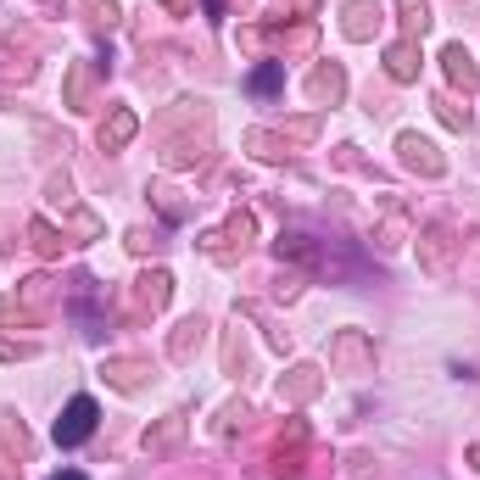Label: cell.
<instances>
[{"mask_svg": "<svg viewBox=\"0 0 480 480\" xmlns=\"http://www.w3.org/2000/svg\"><path fill=\"white\" fill-rule=\"evenodd\" d=\"M374 23H380V6H374V0H352V6H346V34L352 39H369Z\"/></svg>", "mask_w": 480, "mask_h": 480, "instance_id": "obj_5", "label": "cell"}, {"mask_svg": "<svg viewBox=\"0 0 480 480\" xmlns=\"http://www.w3.org/2000/svg\"><path fill=\"white\" fill-rule=\"evenodd\" d=\"M469 464H475V469H480V447H475V452H469Z\"/></svg>", "mask_w": 480, "mask_h": 480, "instance_id": "obj_16", "label": "cell"}, {"mask_svg": "<svg viewBox=\"0 0 480 480\" xmlns=\"http://www.w3.org/2000/svg\"><path fill=\"white\" fill-rule=\"evenodd\" d=\"M95 419H101L95 396H73V403L61 408V419H56V447H78V442H90V435H95Z\"/></svg>", "mask_w": 480, "mask_h": 480, "instance_id": "obj_1", "label": "cell"}, {"mask_svg": "<svg viewBox=\"0 0 480 480\" xmlns=\"http://www.w3.org/2000/svg\"><path fill=\"white\" fill-rule=\"evenodd\" d=\"M396 6H403L408 28H419V34H425V23H430V6H425V0H396Z\"/></svg>", "mask_w": 480, "mask_h": 480, "instance_id": "obj_11", "label": "cell"}, {"mask_svg": "<svg viewBox=\"0 0 480 480\" xmlns=\"http://www.w3.org/2000/svg\"><path fill=\"white\" fill-rule=\"evenodd\" d=\"M280 85H285V61H263V68L246 78V90H252V95H274Z\"/></svg>", "mask_w": 480, "mask_h": 480, "instance_id": "obj_6", "label": "cell"}, {"mask_svg": "<svg viewBox=\"0 0 480 480\" xmlns=\"http://www.w3.org/2000/svg\"><path fill=\"white\" fill-rule=\"evenodd\" d=\"M134 374H140L134 363H112V380H118V386H134Z\"/></svg>", "mask_w": 480, "mask_h": 480, "instance_id": "obj_13", "label": "cell"}, {"mask_svg": "<svg viewBox=\"0 0 480 480\" xmlns=\"http://www.w3.org/2000/svg\"><path fill=\"white\" fill-rule=\"evenodd\" d=\"M179 430H184V419H179V413H174V419H168V425H162L157 435H151V430H145V447H151V452H162V447H174V442H179Z\"/></svg>", "mask_w": 480, "mask_h": 480, "instance_id": "obj_10", "label": "cell"}, {"mask_svg": "<svg viewBox=\"0 0 480 480\" xmlns=\"http://www.w3.org/2000/svg\"><path fill=\"white\" fill-rule=\"evenodd\" d=\"M386 73L396 78V85H408V78H419V51H413L408 39H403V45H391V51H386Z\"/></svg>", "mask_w": 480, "mask_h": 480, "instance_id": "obj_4", "label": "cell"}, {"mask_svg": "<svg viewBox=\"0 0 480 480\" xmlns=\"http://www.w3.org/2000/svg\"><path fill=\"white\" fill-rule=\"evenodd\" d=\"M129 134H134V112H112V123H101V145H107V151L129 145Z\"/></svg>", "mask_w": 480, "mask_h": 480, "instance_id": "obj_7", "label": "cell"}, {"mask_svg": "<svg viewBox=\"0 0 480 480\" xmlns=\"http://www.w3.org/2000/svg\"><path fill=\"white\" fill-rule=\"evenodd\" d=\"M435 107H442V118L452 123V129H464V123H469V107H458V101H435Z\"/></svg>", "mask_w": 480, "mask_h": 480, "instance_id": "obj_12", "label": "cell"}, {"mask_svg": "<svg viewBox=\"0 0 480 480\" xmlns=\"http://www.w3.org/2000/svg\"><path fill=\"white\" fill-rule=\"evenodd\" d=\"M341 90H346V78H341V68H319V73H313V95H319V101H324V95L336 101Z\"/></svg>", "mask_w": 480, "mask_h": 480, "instance_id": "obj_9", "label": "cell"}, {"mask_svg": "<svg viewBox=\"0 0 480 480\" xmlns=\"http://www.w3.org/2000/svg\"><path fill=\"white\" fill-rule=\"evenodd\" d=\"M396 151H403L408 168H419V174H442V157H435V145L419 140V134H403V140H396Z\"/></svg>", "mask_w": 480, "mask_h": 480, "instance_id": "obj_2", "label": "cell"}, {"mask_svg": "<svg viewBox=\"0 0 480 480\" xmlns=\"http://www.w3.org/2000/svg\"><path fill=\"white\" fill-rule=\"evenodd\" d=\"M51 480H85V475H78V469H56Z\"/></svg>", "mask_w": 480, "mask_h": 480, "instance_id": "obj_14", "label": "cell"}, {"mask_svg": "<svg viewBox=\"0 0 480 480\" xmlns=\"http://www.w3.org/2000/svg\"><path fill=\"white\" fill-rule=\"evenodd\" d=\"M168 285H174V280L162 274V268H157V274H145V280H140V302H145V307H162V302H168Z\"/></svg>", "mask_w": 480, "mask_h": 480, "instance_id": "obj_8", "label": "cell"}, {"mask_svg": "<svg viewBox=\"0 0 480 480\" xmlns=\"http://www.w3.org/2000/svg\"><path fill=\"white\" fill-rule=\"evenodd\" d=\"M162 6H174V12H184V6H191V0H162Z\"/></svg>", "mask_w": 480, "mask_h": 480, "instance_id": "obj_15", "label": "cell"}, {"mask_svg": "<svg viewBox=\"0 0 480 480\" xmlns=\"http://www.w3.org/2000/svg\"><path fill=\"white\" fill-rule=\"evenodd\" d=\"M442 61H447V73H452V85H464L469 95L480 90V73H475V61H469V51H464V45H447V51H442Z\"/></svg>", "mask_w": 480, "mask_h": 480, "instance_id": "obj_3", "label": "cell"}]
</instances>
